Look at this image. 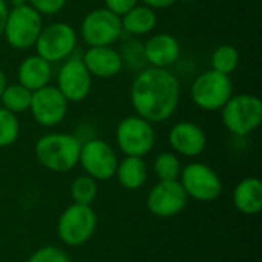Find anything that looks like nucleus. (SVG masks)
Masks as SVG:
<instances>
[{
    "instance_id": "f257e3e1",
    "label": "nucleus",
    "mask_w": 262,
    "mask_h": 262,
    "mask_svg": "<svg viewBox=\"0 0 262 262\" xmlns=\"http://www.w3.org/2000/svg\"><path fill=\"white\" fill-rule=\"evenodd\" d=\"M180 80L169 69L144 68L137 72L129 97L135 115L149 123H163L169 120L180 104Z\"/></svg>"
},
{
    "instance_id": "f03ea898",
    "label": "nucleus",
    "mask_w": 262,
    "mask_h": 262,
    "mask_svg": "<svg viewBox=\"0 0 262 262\" xmlns=\"http://www.w3.org/2000/svg\"><path fill=\"white\" fill-rule=\"evenodd\" d=\"M81 143L72 134H46L37 140L34 154L41 167L55 173H64L78 164Z\"/></svg>"
},
{
    "instance_id": "7ed1b4c3",
    "label": "nucleus",
    "mask_w": 262,
    "mask_h": 262,
    "mask_svg": "<svg viewBox=\"0 0 262 262\" xmlns=\"http://www.w3.org/2000/svg\"><path fill=\"white\" fill-rule=\"evenodd\" d=\"M224 127L235 137L255 132L262 123V101L252 94H236L221 109Z\"/></svg>"
},
{
    "instance_id": "20e7f679",
    "label": "nucleus",
    "mask_w": 262,
    "mask_h": 262,
    "mask_svg": "<svg viewBox=\"0 0 262 262\" xmlns=\"http://www.w3.org/2000/svg\"><path fill=\"white\" fill-rule=\"evenodd\" d=\"M97 213L92 206L72 203L58 216L57 235L68 247H80L86 244L97 230Z\"/></svg>"
},
{
    "instance_id": "39448f33",
    "label": "nucleus",
    "mask_w": 262,
    "mask_h": 262,
    "mask_svg": "<svg viewBox=\"0 0 262 262\" xmlns=\"http://www.w3.org/2000/svg\"><path fill=\"white\" fill-rule=\"evenodd\" d=\"M232 95L233 83L230 75L220 74L213 69L200 74L190 86L192 101L196 107L207 112L221 111Z\"/></svg>"
},
{
    "instance_id": "423d86ee",
    "label": "nucleus",
    "mask_w": 262,
    "mask_h": 262,
    "mask_svg": "<svg viewBox=\"0 0 262 262\" xmlns=\"http://www.w3.org/2000/svg\"><path fill=\"white\" fill-rule=\"evenodd\" d=\"M43 28V17L28 3L12 6L8 12L3 35L14 49H29L35 45Z\"/></svg>"
},
{
    "instance_id": "0eeeda50",
    "label": "nucleus",
    "mask_w": 262,
    "mask_h": 262,
    "mask_svg": "<svg viewBox=\"0 0 262 262\" xmlns=\"http://www.w3.org/2000/svg\"><path fill=\"white\" fill-rule=\"evenodd\" d=\"M155 140L154 124L138 115H129L117 124L115 141L124 157L144 158L152 152Z\"/></svg>"
},
{
    "instance_id": "6e6552de",
    "label": "nucleus",
    "mask_w": 262,
    "mask_h": 262,
    "mask_svg": "<svg viewBox=\"0 0 262 262\" xmlns=\"http://www.w3.org/2000/svg\"><path fill=\"white\" fill-rule=\"evenodd\" d=\"M35 52L46 61L58 63L72 55L77 48V31L64 21H55L41 28L35 41Z\"/></svg>"
},
{
    "instance_id": "1a4fd4ad",
    "label": "nucleus",
    "mask_w": 262,
    "mask_h": 262,
    "mask_svg": "<svg viewBox=\"0 0 262 262\" xmlns=\"http://www.w3.org/2000/svg\"><path fill=\"white\" fill-rule=\"evenodd\" d=\"M178 181L187 198L200 203H212L220 198L223 192L220 175L210 166L200 161H193L181 167Z\"/></svg>"
},
{
    "instance_id": "9d476101",
    "label": "nucleus",
    "mask_w": 262,
    "mask_h": 262,
    "mask_svg": "<svg viewBox=\"0 0 262 262\" xmlns=\"http://www.w3.org/2000/svg\"><path fill=\"white\" fill-rule=\"evenodd\" d=\"M123 34L120 15L106 8L89 11L80 25V35L91 46H112Z\"/></svg>"
},
{
    "instance_id": "9b49d317",
    "label": "nucleus",
    "mask_w": 262,
    "mask_h": 262,
    "mask_svg": "<svg viewBox=\"0 0 262 262\" xmlns=\"http://www.w3.org/2000/svg\"><path fill=\"white\" fill-rule=\"evenodd\" d=\"M78 164L81 166L84 173L95 181H109L115 175L118 157L107 141L91 138L81 143Z\"/></svg>"
},
{
    "instance_id": "f8f14e48",
    "label": "nucleus",
    "mask_w": 262,
    "mask_h": 262,
    "mask_svg": "<svg viewBox=\"0 0 262 262\" xmlns=\"http://www.w3.org/2000/svg\"><path fill=\"white\" fill-rule=\"evenodd\" d=\"M69 101L57 89V86H45L32 92L29 111L37 124L43 127H54L60 124L68 114Z\"/></svg>"
},
{
    "instance_id": "ddd939ff",
    "label": "nucleus",
    "mask_w": 262,
    "mask_h": 262,
    "mask_svg": "<svg viewBox=\"0 0 262 262\" xmlns=\"http://www.w3.org/2000/svg\"><path fill=\"white\" fill-rule=\"evenodd\" d=\"M57 89L69 103H80L88 98L92 89V75L78 57H69L57 72Z\"/></svg>"
},
{
    "instance_id": "4468645a",
    "label": "nucleus",
    "mask_w": 262,
    "mask_h": 262,
    "mask_svg": "<svg viewBox=\"0 0 262 262\" xmlns=\"http://www.w3.org/2000/svg\"><path fill=\"white\" fill-rule=\"evenodd\" d=\"M187 195L180 181H158L146 196L147 210L157 218H173L187 206Z\"/></svg>"
},
{
    "instance_id": "2eb2a0df",
    "label": "nucleus",
    "mask_w": 262,
    "mask_h": 262,
    "mask_svg": "<svg viewBox=\"0 0 262 262\" xmlns=\"http://www.w3.org/2000/svg\"><path fill=\"white\" fill-rule=\"evenodd\" d=\"M169 144L178 157L196 158L207 147V135L201 126L193 121H178L167 135Z\"/></svg>"
},
{
    "instance_id": "dca6fc26",
    "label": "nucleus",
    "mask_w": 262,
    "mask_h": 262,
    "mask_svg": "<svg viewBox=\"0 0 262 262\" xmlns=\"http://www.w3.org/2000/svg\"><path fill=\"white\" fill-rule=\"evenodd\" d=\"M146 61L152 68L167 69L175 64L181 57V46L172 34H155L144 43Z\"/></svg>"
},
{
    "instance_id": "f3484780",
    "label": "nucleus",
    "mask_w": 262,
    "mask_h": 262,
    "mask_svg": "<svg viewBox=\"0 0 262 262\" xmlns=\"http://www.w3.org/2000/svg\"><path fill=\"white\" fill-rule=\"evenodd\" d=\"M81 60L89 74L97 78H112L123 69L121 55L112 46H91Z\"/></svg>"
},
{
    "instance_id": "a211bd4d",
    "label": "nucleus",
    "mask_w": 262,
    "mask_h": 262,
    "mask_svg": "<svg viewBox=\"0 0 262 262\" xmlns=\"http://www.w3.org/2000/svg\"><path fill=\"white\" fill-rule=\"evenodd\" d=\"M52 78V64L34 54L21 60L17 68V80L31 92L38 91L49 84Z\"/></svg>"
},
{
    "instance_id": "6ab92c4d",
    "label": "nucleus",
    "mask_w": 262,
    "mask_h": 262,
    "mask_svg": "<svg viewBox=\"0 0 262 262\" xmlns=\"http://www.w3.org/2000/svg\"><path fill=\"white\" fill-rule=\"evenodd\" d=\"M232 203L238 212L255 216L262 210V183L259 178L250 177L241 180L232 193Z\"/></svg>"
},
{
    "instance_id": "aec40b11",
    "label": "nucleus",
    "mask_w": 262,
    "mask_h": 262,
    "mask_svg": "<svg viewBox=\"0 0 262 262\" xmlns=\"http://www.w3.org/2000/svg\"><path fill=\"white\" fill-rule=\"evenodd\" d=\"M120 18H121L123 32H126L127 35H135V37L150 34L155 29L157 21H158L155 9L146 5H135Z\"/></svg>"
},
{
    "instance_id": "412c9836",
    "label": "nucleus",
    "mask_w": 262,
    "mask_h": 262,
    "mask_svg": "<svg viewBox=\"0 0 262 262\" xmlns=\"http://www.w3.org/2000/svg\"><path fill=\"white\" fill-rule=\"evenodd\" d=\"M147 164L140 157H124L118 160L115 178L126 190H138L147 181Z\"/></svg>"
},
{
    "instance_id": "4be33fe9",
    "label": "nucleus",
    "mask_w": 262,
    "mask_h": 262,
    "mask_svg": "<svg viewBox=\"0 0 262 262\" xmlns=\"http://www.w3.org/2000/svg\"><path fill=\"white\" fill-rule=\"evenodd\" d=\"M31 97H32V92L29 89H26L20 83H14V84L5 86L2 97H0V103H2V107L18 115V114L29 111Z\"/></svg>"
},
{
    "instance_id": "5701e85b",
    "label": "nucleus",
    "mask_w": 262,
    "mask_h": 262,
    "mask_svg": "<svg viewBox=\"0 0 262 262\" xmlns=\"http://www.w3.org/2000/svg\"><path fill=\"white\" fill-rule=\"evenodd\" d=\"M180 157L173 152H161L155 157L152 170L158 181H177L181 173Z\"/></svg>"
},
{
    "instance_id": "b1692460",
    "label": "nucleus",
    "mask_w": 262,
    "mask_h": 262,
    "mask_svg": "<svg viewBox=\"0 0 262 262\" xmlns=\"http://www.w3.org/2000/svg\"><path fill=\"white\" fill-rule=\"evenodd\" d=\"M238 64H239V54L233 45H220L210 57L212 69L220 74L230 75L232 72L236 71Z\"/></svg>"
},
{
    "instance_id": "393cba45",
    "label": "nucleus",
    "mask_w": 262,
    "mask_h": 262,
    "mask_svg": "<svg viewBox=\"0 0 262 262\" xmlns=\"http://www.w3.org/2000/svg\"><path fill=\"white\" fill-rule=\"evenodd\" d=\"M98 181L91 178L89 175L77 177L71 184V198L75 204L92 206L98 195Z\"/></svg>"
},
{
    "instance_id": "a878e982",
    "label": "nucleus",
    "mask_w": 262,
    "mask_h": 262,
    "mask_svg": "<svg viewBox=\"0 0 262 262\" xmlns=\"http://www.w3.org/2000/svg\"><path fill=\"white\" fill-rule=\"evenodd\" d=\"M118 52L121 55L123 66H127L130 71L140 72L141 69L147 66L146 55H144V43H141L140 40H135V38L127 40L121 46V51Z\"/></svg>"
},
{
    "instance_id": "bb28decb",
    "label": "nucleus",
    "mask_w": 262,
    "mask_h": 262,
    "mask_svg": "<svg viewBox=\"0 0 262 262\" xmlns=\"http://www.w3.org/2000/svg\"><path fill=\"white\" fill-rule=\"evenodd\" d=\"M20 135L18 117L5 107H0V147L12 146Z\"/></svg>"
},
{
    "instance_id": "cd10ccee",
    "label": "nucleus",
    "mask_w": 262,
    "mask_h": 262,
    "mask_svg": "<svg viewBox=\"0 0 262 262\" xmlns=\"http://www.w3.org/2000/svg\"><path fill=\"white\" fill-rule=\"evenodd\" d=\"M28 262H71L69 255L57 246H45L37 249Z\"/></svg>"
},
{
    "instance_id": "c85d7f7f",
    "label": "nucleus",
    "mask_w": 262,
    "mask_h": 262,
    "mask_svg": "<svg viewBox=\"0 0 262 262\" xmlns=\"http://www.w3.org/2000/svg\"><path fill=\"white\" fill-rule=\"evenodd\" d=\"M68 0H26V3L35 9L41 17L43 15H55L64 6Z\"/></svg>"
},
{
    "instance_id": "c756f323",
    "label": "nucleus",
    "mask_w": 262,
    "mask_h": 262,
    "mask_svg": "<svg viewBox=\"0 0 262 262\" xmlns=\"http://www.w3.org/2000/svg\"><path fill=\"white\" fill-rule=\"evenodd\" d=\"M137 2L138 0H104V8L121 17L130 8H134L137 5Z\"/></svg>"
},
{
    "instance_id": "7c9ffc66",
    "label": "nucleus",
    "mask_w": 262,
    "mask_h": 262,
    "mask_svg": "<svg viewBox=\"0 0 262 262\" xmlns=\"http://www.w3.org/2000/svg\"><path fill=\"white\" fill-rule=\"evenodd\" d=\"M140 2H141V5H146L152 9H164V8L172 6L178 0H140Z\"/></svg>"
},
{
    "instance_id": "2f4dec72",
    "label": "nucleus",
    "mask_w": 262,
    "mask_h": 262,
    "mask_svg": "<svg viewBox=\"0 0 262 262\" xmlns=\"http://www.w3.org/2000/svg\"><path fill=\"white\" fill-rule=\"evenodd\" d=\"M8 12H9V8L6 5V2L0 0V37L3 35V29H5L6 18H8Z\"/></svg>"
},
{
    "instance_id": "473e14b6",
    "label": "nucleus",
    "mask_w": 262,
    "mask_h": 262,
    "mask_svg": "<svg viewBox=\"0 0 262 262\" xmlns=\"http://www.w3.org/2000/svg\"><path fill=\"white\" fill-rule=\"evenodd\" d=\"M6 84H8V83H6V75H5V72L0 69V97H2V92H3V89H5Z\"/></svg>"
},
{
    "instance_id": "72a5a7b5",
    "label": "nucleus",
    "mask_w": 262,
    "mask_h": 262,
    "mask_svg": "<svg viewBox=\"0 0 262 262\" xmlns=\"http://www.w3.org/2000/svg\"><path fill=\"white\" fill-rule=\"evenodd\" d=\"M11 2H12V5H14V6H18V5L26 3V0H11Z\"/></svg>"
},
{
    "instance_id": "f704fd0d",
    "label": "nucleus",
    "mask_w": 262,
    "mask_h": 262,
    "mask_svg": "<svg viewBox=\"0 0 262 262\" xmlns=\"http://www.w3.org/2000/svg\"><path fill=\"white\" fill-rule=\"evenodd\" d=\"M180 2H183V3H193V2H196V0H180Z\"/></svg>"
}]
</instances>
